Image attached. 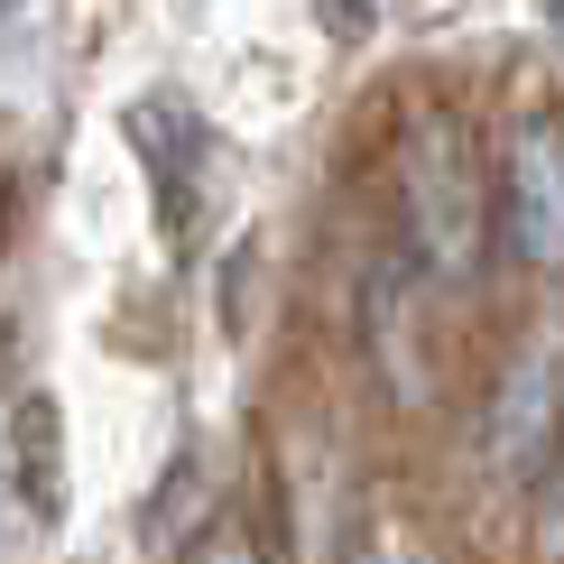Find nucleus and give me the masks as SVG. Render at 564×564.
Instances as JSON below:
<instances>
[{"label":"nucleus","instance_id":"1","mask_svg":"<svg viewBox=\"0 0 564 564\" xmlns=\"http://www.w3.org/2000/svg\"><path fill=\"white\" fill-rule=\"evenodd\" d=\"M398 195H408V231L426 250L435 278H473L490 241V195H481V158L473 130L454 111H416L398 139Z\"/></svg>","mask_w":564,"mask_h":564},{"label":"nucleus","instance_id":"2","mask_svg":"<svg viewBox=\"0 0 564 564\" xmlns=\"http://www.w3.org/2000/svg\"><path fill=\"white\" fill-rule=\"evenodd\" d=\"M500 204H509V241L536 269H564V121H519L500 158Z\"/></svg>","mask_w":564,"mask_h":564},{"label":"nucleus","instance_id":"3","mask_svg":"<svg viewBox=\"0 0 564 564\" xmlns=\"http://www.w3.org/2000/svg\"><path fill=\"white\" fill-rule=\"evenodd\" d=\"M139 139H149V158H158V195H167V223L176 231H195V167L214 158V139H204V121L176 102V93H158L149 111H139Z\"/></svg>","mask_w":564,"mask_h":564},{"label":"nucleus","instance_id":"4","mask_svg":"<svg viewBox=\"0 0 564 564\" xmlns=\"http://www.w3.org/2000/svg\"><path fill=\"white\" fill-rule=\"evenodd\" d=\"M555 408H564V370H555V351H528V361L509 370V408H500V463H509V473H536V463H546Z\"/></svg>","mask_w":564,"mask_h":564},{"label":"nucleus","instance_id":"5","mask_svg":"<svg viewBox=\"0 0 564 564\" xmlns=\"http://www.w3.org/2000/svg\"><path fill=\"white\" fill-rule=\"evenodd\" d=\"M351 564H435L426 546H416L398 519H380V528H361V546H351Z\"/></svg>","mask_w":564,"mask_h":564},{"label":"nucleus","instance_id":"6","mask_svg":"<svg viewBox=\"0 0 564 564\" xmlns=\"http://www.w3.org/2000/svg\"><path fill=\"white\" fill-rule=\"evenodd\" d=\"M46 408H29V490H37V509H56V454H46Z\"/></svg>","mask_w":564,"mask_h":564},{"label":"nucleus","instance_id":"7","mask_svg":"<svg viewBox=\"0 0 564 564\" xmlns=\"http://www.w3.org/2000/svg\"><path fill=\"white\" fill-rule=\"evenodd\" d=\"M185 564H260V546H250L241 528H214V536H204V546L185 555Z\"/></svg>","mask_w":564,"mask_h":564},{"label":"nucleus","instance_id":"8","mask_svg":"<svg viewBox=\"0 0 564 564\" xmlns=\"http://www.w3.org/2000/svg\"><path fill=\"white\" fill-rule=\"evenodd\" d=\"M370 10H380V0H324V19H334L343 37H351V29H370Z\"/></svg>","mask_w":564,"mask_h":564},{"label":"nucleus","instance_id":"9","mask_svg":"<svg viewBox=\"0 0 564 564\" xmlns=\"http://www.w3.org/2000/svg\"><path fill=\"white\" fill-rule=\"evenodd\" d=\"M555 19H564V0H555Z\"/></svg>","mask_w":564,"mask_h":564},{"label":"nucleus","instance_id":"10","mask_svg":"<svg viewBox=\"0 0 564 564\" xmlns=\"http://www.w3.org/2000/svg\"><path fill=\"white\" fill-rule=\"evenodd\" d=\"M0 10H10V0H0Z\"/></svg>","mask_w":564,"mask_h":564}]
</instances>
